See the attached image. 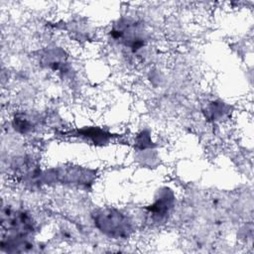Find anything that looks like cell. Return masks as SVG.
I'll use <instances>...</instances> for the list:
<instances>
[{
	"label": "cell",
	"instance_id": "6da1fadb",
	"mask_svg": "<svg viewBox=\"0 0 254 254\" xmlns=\"http://www.w3.org/2000/svg\"><path fill=\"white\" fill-rule=\"evenodd\" d=\"M102 225V229L112 236H122L129 230V225L124 216L118 212L107 211L99 215L97 220Z\"/></svg>",
	"mask_w": 254,
	"mask_h": 254
}]
</instances>
